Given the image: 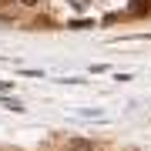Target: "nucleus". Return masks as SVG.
<instances>
[{"mask_svg":"<svg viewBox=\"0 0 151 151\" xmlns=\"http://www.w3.org/2000/svg\"><path fill=\"white\" fill-rule=\"evenodd\" d=\"M134 17H145V14H151V0H131V7H128Z\"/></svg>","mask_w":151,"mask_h":151,"instance_id":"1","label":"nucleus"},{"mask_svg":"<svg viewBox=\"0 0 151 151\" xmlns=\"http://www.w3.org/2000/svg\"><path fill=\"white\" fill-rule=\"evenodd\" d=\"M67 151H94V145L84 141V138H70V141H67Z\"/></svg>","mask_w":151,"mask_h":151,"instance_id":"2","label":"nucleus"},{"mask_svg":"<svg viewBox=\"0 0 151 151\" xmlns=\"http://www.w3.org/2000/svg\"><path fill=\"white\" fill-rule=\"evenodd\" d=\"M70 4H74L77 10H84V7H87V0H70Z\"/></svg>","mask_w":151,"mask_h":151,"instance_id":"3","label":"nucleus"},{"mask_svg":"<svg viewBox=\"0 0 151 151\" xmlns=\"http://www.w3.org/2000/svg\"><path fill=\"white\" fill-rule=\"evenodd\" d=\"M20 4H24V7H37L40 0H20Z\"/></svg>","mask_w":151,"mask_h":151,"instance_id":"4","label":"nucleus"}]
</instances>
